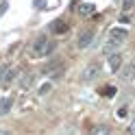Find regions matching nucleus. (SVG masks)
I'll return each mask as SVG.
<instances>
[{"mask_svg":"<svg viewBox=\"0 0 135 135\" xmlns=\"http://www.w3.org/2000/svg\"><path fill=\"white\" fill-rule=\"evenodd\" d=\"M13 96H4V98H0V115H7V113H11V109H13Z\"/></svg>","mask_w":135,"mask_h":135,"instance_id":"nucleus-8","label":"nucleus"},{"mask_svg":"<svg viewBox=\"0 0 135 135\" xmlns=\"http://www.w3.org/2000/svg\"><path fill=\"white\" fill-rule=\"evenodd\" d=\"M50 89H52V81L41 83V87H39V96H46V94H50Z\"/></svg>","mask_w":135,"mask_h":135,"instance_id":"nucleus-12","label":"nucleus"},{"mask_svg":"<svg viewBox=\"0 0 135 135\" xmlns=\"http://www.w3.org/2000/svg\"><path fill=\"white\" fill-rule=\"evenodd\" d=\"M7 9H9V2H7V0H4V2H0V18L4 15V11H7Z\"/></svg>","mask_w":135,"mask_h":135,"instance_id":"nucleus-15","label":"nucleus"},{"mask_svg":"<svg viewBox=\"0 0 135 135\" xmlns=\"http://www.w3.org/2000/svg\"><path fill=\"white\" fill-rule=\"evenodd\" d=\"M20 87H22V89L33 87V74H26V72L22 74V76H20Z\"/></svg>","mask_w":135,"mask_h":135,"instance_id":"nucleus-11","label":"nucleus"},{"mask_svg":"<svg viewBox=\"0 0 135 135\" xmlns=\"http://www.w3.org/2000/svg\"><path fill=\"white\" fill-rule=\"evenodd\" d=\"M68 28H70V26H68V22L61 20V18H57V20H52V22L48 24V33H50V35H65Z\"/></svg>","mask_w":135,"mask_h":135,"instance_id":"nucleus-4","label":"nucleus"},{"mask_svg":"<svg viewBox=\"0 0 135 135\" xmlns=\"http://www.w3.org/2000/svg\"><path fill=\"white\" fill-rule=\"evenodd\" d=\"M91 41H94V28H85L79 33V39H76V48L79 50H85Z\"/></svg>","mask_w":135,"mask_h":135,"instance_id":"nucleus-5","label":"nucleus"},{"mask_svg":"<svg viewBox=\"0 0 135 135\" xmlns=\"http://www.w3.org/2000/svg\"><path fill=\"white\" fill-rule=\"evenodd\" d=\"M135 7V0H122V13H129Z\"/></svg>","mask_w":135,"mask_h":135,"instance_id":"nucleus-13","label":"nucleus"},{"mask_svg":"<svg viewBox=\"0 0 135 135\" xmlns=\"http://www.w3.org/2000/svg\"><path fill=\"white\" fill-rule=\"evenodd\" d=\"M52 50H55V41L48 35H39L35 41H33V46H31V57L33 59H46Z\"/></svg>","mask_w":135,"mask_h":135,"instance_id":"nucleus-2","label":"nucleus"},{"mask_svg":"<svg viewBox=\"0 0 135 135\" xmlns=\"http://www.w3.org/2000/svg\"><path fill=\"white\" fill-rule=\"evenodd\" d=\"M98 74H100V63H98V61H91V63H87L85 68H83L81 81H83V83H94V81L98 79Z\"/></svg>","mask_w":135,"mask_h":135,"instance_id":"nucleus-3","label":"nucleus"},{"mask_svg":"<svg viewBox=\"0 0 135 135\" xmlns=\"http://www.w3.org/2000/svg\"><path fill=\"white\" fill-rule=\"evenodd\" d=\"M13 76H15V72H13V70H9V74L4 76V85H7V83H11V81H13Z\"/></svg>","mask_w":135,"mask_h":135,"instance_id":"nucleus-16","label":"nucleus"},{"mask_svg":"<svg viewBox=\"0 0 135 135\" xmlns=\"http://www.w3.org/2000/svg\"><path fill=\"white\" fill-rule=\"evenodd\" d=\"M129 135H135V118L129 122Z\"/></svg>","mask_w":135,"mask_h":135,"instance_id":"nucleus-17","label":"nucleus"},{"mask_svg":"<svg viewBox=\"0 0 135 135\" xmlns=\"http://www.w3.org/2000/svg\"><path fill=\"white\" fill-rule=\"evenodd\" d=\"M0 135H13V133H11L9 129H0Z\"/></svg>","mask_w":135,"mask_h":135,"instance_id":"nucleus-18","label":"nucleus"},{"mask_svg":"<svg viewBox=\"0 0 135 135\" xmlns=\"http://www.w3.org/2000/svg\"><path fill=\"white\" fill-rule=\"evenodd\" d=\"M76 11H79V15L87 18V15H94V13H96V4H94V2H81V4L76 7Z\"/></svg>","mask_w":135,"mask_h":135,"instance_id":"nucleus-7","label":"nucleus"},{"mask_svg":"<svg viewBox=\"0 0 135 135\" xmlns=\"http://www.w3.org/2000/svg\"><path fill=\"white\" fill-rule=\"evenodd\" d=\"M120 76H122L124 81H131V79H135V65L131 63V65L122 68V70H120Z\"/></svg>","mask_w":135,"mask_h":135,"instance_id":"nucleus-9","label":"nucleus"},{"mask_svg":"<svg viewBox=\"0 0 135 135\" xmlns=\"http://www.w3.org/2000/svg\"><path fill=\"white\" fill-rule=\"evenodd\" d=\"M89 135H111V129H109L107 124H96Z\"/></svg>","mask_w":135,"mask_h":135,"instance_id":"nucleus-10","label":"nucleus"},{"mask_svg":"<svg viewBox=\"0 0 135 135\" xmlns=\"http://www.w3.org/2000/svg\"><path fill=\"white\" fill-rule=\"evenodd\" d=\"M126 39H129V31L122 28V26H113L111 31H109V35H107V44L103 48V52L107 57L113 55V52H118V48H120Z\"/></svg>","mask_w":135,"mask_h":135,"instance_id":"nucleus-1","label":"nucleus"},{"mask_svg":"<svg viewBox=\"0 0 135 135\" xmlns=\"http://www.w3.org/2000/svg\"><path fill=\"white\" fill-rule=\"evenodd\" d=\"M122 55L120 52H113V55H109V72H111V74H118V72H120L122 70Z\"/></svg>","mask_w":135,"mask_h":135,"instance_id":"nucleus-6","label":"nucleus"},{"mask_svg":"<svg viewBox=\"0 0 135 135\" xmlns=\"http://www.w3.org/2000/svg\"><path fill=\"white\" fill-rule=\"evenodd\" d=\"M7 74H9V65H0V83H4Z\"/></svg>","mask_w":135,"mask_h":135,"instance_id":"nucleus-14","label":"nucleus"}]
</instances>
